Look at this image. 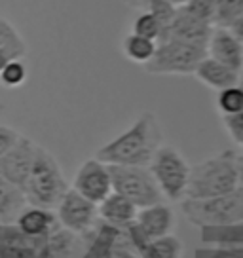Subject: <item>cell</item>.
<instances>
[{
    "label": "cell",
    "instance_id": "obj_1",
    "mask_svg": "<svg viewBox=\"0 0 243 258\" xmlns=\"http://www.w3.org/2000/svg\"><path fill=\"white\" fill-rule=\"evenodd\" d=\"M162 146V129L156 116L145 112L128 131L101 146L95 160L105 165H135L148 167L156 150Z\"/></svg>",
    "mask_w": 243,
    "mask_h": 258
},
{
    "label": "cell",
    "instance_id": "obj_2",
    "mask_svg": "<svg viewBox=\"0 0 243 258\" xmlns=\"http://www.w3.org/2000/svg\"><path fill=\"white\" fill-rule=\"evenodd\" d=\"M237 182V152L224 150L215 158L190 167L187 200H207L235 192Z\"/></svg>",
    "mask_w": 243,
    "mask_h": 258
},
{
    "label": "cell",
    "instance_id": "obj_3",
    "mask_svg": "<svg viewBox=\"0 0 243 258\" xmlns=\"http://www.w3.org/2000/svg\"><path fill=\"white\" fill-rule=\"evenodd\" d=\"M67 190H69V184L55 158L46 148L38 146L33 167L29 171V177L23 186L27 203L42 209H53L61 202Z\"/></svg>",
    "mask_w": 243,
    "mask_h": 258
},
{
    "label": "cell",
    "instance_id": "obj_4",
    "mask_svg": "<svg viewBox=\"0 0 243 258\" xmlns=\"http://www.w3.org/2000/svg\"><path fill=\"white\" fill-rule=\"evenodd\" d=\"M148 171L163 198L171 202H180L187 198L190 165L177 148L162 145L148 163Z\"/></svg>",
    "mask_w": 243,
    "mask_h": 258
},
{
    "label": "cell",
    "instance_id": "obj_5",
    "mask_svg": "<svg viewBox=\"0 0 243 258\" xmlns=\"http://www.w3.org/2000/svg\"><path fill=\"white\" fill-rule=\"evenodd\" d=\"M187 218L202 228H219L243 222V200L235 194L217 196L207 200H183Z\"/></svg>",
    "mask_w": 243,
    "mask_h": 258
},
{
    "label": "cell",
    "instance_id": "obj_6",
    "mask_svg": "<svg viewBox=\"0 0 243 258\" xmlns=\"http://www.w3.org/2000/svg\"><path fill=\"white\" fill-rule=\"evenodd\" d=\"M112 192L128 198L137 209L162 203V192L152 178L148 167L135 165H108Z\"/></svg>",
    "mask_w": 243,
    "mask_h": 258
},
{
    "label": "cell",
    "instance_id": "obj_7",
    "mask_svg": "<svg viewBox=\"0 0 243 258\" xmlns=\"http://www.w3.org/2000/svg\"><path fill=\"white\" fill-rule=\"evenodd\" d=\"M207 51L198 46H190L178 40H158L152 59L145 64L152 74H194Z\"/></svg>",
    "mask_w": 243,
    "mask_h": 258
},
{
    "label": "cell",
    "instance_id": "obj_8",
    "mask_svg": "<svg viewBox=\"0 0 243 258\" xmlns=\"http://www.w3.org/2000/svg\"><path fill=\"white\" fill-rule=\"evenodd\" d=\"M55 209L57 220L61 222L65 230L73 232V234H82V232L89 230L95 224V218H97V205L82 198L73 188L67 190Z\"/></svg>",
    "mask_w": 243,
    "mask_h": 258
},
{
    "label": "cell",
    "instance_id": "obj_9",
    "mask_svg": "<svg viewBox=\"0 0 243 258\" xmlns=\"http://www.w3.org/2000/svg\"><path fill=\"white\" fill-rule=\"evenodd\" d=\"M73 190H76L82 198L89 200L91 203L99 205L108 194H112V180H110L108 165L95 158L84 161L74 177Z\"/></svg>",
    "mask_w": 243,
    "mask_h": 258
},
{
    "label": "cell",
    "instance_id": "obj_10",
    "mask_svg": "<svg viewBox=\"0 0 243 258\" xmlns=\"http://www.w3.org/2000/svg\"><path fill=\"white\" fill-rule=\"evenodd\" d=\"M36 150H38V145L29 137L21 135L19 141L8 150V154L0 158V177H4L8 182L23 190L29 171L33 167Z\"/></svg>",
    "mask_w": 243,
    "mask_h": 258
},
{
    "label": "cell",
    "instance_id": "obj_11",
    "mask_svg": "<svg viewBox=\"0 0 243 258\" xmlns=\"http://www.w3.org/2000/svg\"><path fill=\"white\" fill-rule=\"evenodd\" d=\"M131 226L143 241H152L171 234L175 226V215L167 205L154 203L150 207H143L137 211V217L131 222Z\"/></svg>",
    "mask_w": 243,
    "mask_h": 258
},
{
    "label": "cell",
    "instance_id": "obj_12",
    "mask_svg": "<svg viewBox=\"0 0 243 258\" xmlns=\"http://www.w3.org/2000/svg\"><path fill=\"white\" fill-rule=\"evenodd\" d=\"M213 32V25H207L196 19V17L188 16L185 10L177 8V16L171 21L167 32L163 34L160 40H178L185 42V44H190V46H198V48H207V42H209V36Z\"/></svg>",
    "mask_w": 243,
    "mask_h": 258
},
{
    "label": "cell",
    "instance_id": "obj_13",
    "mask_svg": "<svg viewBox=\"0 0 243 258\" xmlns=\"http://www.w3.org/2000/svg\"><path fill=\"white\" fill-rule=\"evenodd\" d=\"M207 57L241 73L243 69V44L224 27H215L207 42Z\"/></svg>",
    "mask_w": 243,
    "mask_h": 258
},
{
    "label": "cell",
    "instance_id": "obj_14",
    "mask_svg": "<svg viewBox=\"0 0 243 258\" xmlns=\"http://www.w3.org/2000/svg\"><path fill=\"white\" fill-rule=\"evenodd\" d=\"M57 224V217L49 209H42V207H34L29 205L25 207L16 220V226L19 234L29 237V239H40V237H48L51 230Z\"/></svg>",
    "mask_w": 243,
    "mask_h": 258
},
{
    "label": "cell",
    "instance_id": "obj_15",
    "mask_svg": "<svg viewBox=\"0 0 243 258\" xmlns=\"http://www.w3.org/2000/svg\"><path fill=\"white\" fill-rule=\"evenodd\" d=\"M97 215L105 220V224L114 226L118 230H124V228H128L135 220L137 207L128 198L112 192L97 205Z\"/></svg>",
    "mask_w": 243,
    "mask_h": 258
},
{
    "label": "cell",
    "instance_id": "obj_16",
    "mask_svg": "<svg viewBox=\"0 0 243 258\" xmlns=\"http://www.w3.org/2000/svg\"><path fill=\"white\" fill-rule=\"evenodd\" d=\"M194 74L198 80L203 82L209 88L217 89V91L239 84V76H241V73L232 71L230 67L219 63V61H215L211 57H203L200 64L196 67Z\"/></svg>",
    "mask_w": 243,
    "mask_h": 258
},
{
    "label": "cell",
    "instance_id": "obj_17",
    "mask_svg": "<svg viewBox=\"0 0 243 258\" xmlns=\"http://www.w3.org/2000/svg\"><path fill=\"white\" fill-rule=\"evenodd\" d=\"M27 207V198L21 188L0 177V226L16 224L19 213Z\"/></svg>",
    "mask_w": 243,
    "mask_h": 258
},
{
    "label": "cell",
    "instance_id": "obj_18",
    "mask_svg": "<svg viewBox=\"0 0 243 258\" xmlns=\"http://www.w3.org/2000/svg\"><path fill=\"white\" fill-rule=\"evenodd\" d=\"M141 258H180L183 256V245L175 235H163L152 241H145L137 247Z\"/></svg>",
    "mask_w": 243,
    "mask_h": 258
},
{
    "label": "cell",
    "instance_id": "obj_19",
    "mask_svg": "<svg viewBox=\"0 0 243 258\" xmlns=\"http://www.w3.org/2000/svg\"><path fill=\"white\" fill-rule=\"evenodd\" d=\"M0 51H4L10 59H25L27 42L17 32V29L8 19L0 16Z\"/></svg>",
    "mask_w": 243,
    "mask_h": 258
},
{
    "label": "cell",
    "instance_id": "obj_20",
    "mask_svg": "<svg viewBox=\"0 0 243 258\" xmlns=\"http://www.w3.org/2000/svg\"><path fill=\"white\" fill-rule=\"evenodd\" d=\"M122 49H124V55L128 57L130 61L139 63V64H146L152 59V55H154L156 42L131 32V34H128V36L124 38Z\"/></svg>",
    "mask_w": 243,
    "mask_h": 258
},
{
    "label": "cell",
    "instance_id": "obj_21",
    "mask_svg": "<svg viewBox=\"0 0 243 258\" xmlns=\"http://www.w3.org/2000/svg\"><path fill=\"white\" fill-rule=\"evenodd\" d=\"M203 241L217 243L219 247H241L243 222L219 228H203Z\"/></svg>",
    "mask_w": 243,
    "mask_h": 258
},
{
    "label": "cell",
    "instance_id": "obj_22",
    "mask_svg": "<svg viewBox=\"0 0 243 258\" xmlns=\"http://www.w3.org/2000/svg\"><path fill=\"white\" fill-rule=\"evenodd\" d=\"M49 241L44 247V258H69L73 252L74 247V237L73 232H57L51 237H48Z\"/></svg>",
    "mask_w": 243,
    "mask_h": 258
},
{
    "label": "cell",
    "instance_id": "obj_23",
    "mask_svg": "<svg viewBox=\"0 0 243 258\" xmlns=\"http://www.w3.org/2000/svg\"><path fill=\"white\" fill-rule=\"evenodd\" d=\"M217 105L224 116L243 112V88L239 84H235V86L220 89L219 97H217Z\"/></svg>",
    "mask_w": 243,
    "mask_h": 258
},
{
    "label": "cell",
    "instance_id": "obj_24",
    "mask_svg": "<svg viewBox=\"0 0 243 258\" xmlns=\"http://www.w3.org/2000/svg\"><path fill=\"white\" fill-rule=\"evenodd\" d=\"M27 74H29V71H27L25 59H12L0 73V84L4 88L16 89L27 82Z\"/></svg>",
    "mask_w": 243,
    "mask_h": 258
},
{
    "label": "cell",
    "instance_id": "obj_25",
    "mask_svg": "<svg viewBox=\"0 0 243 258\" xmlns=\"http://www.w3.org/2000/svg\"><path fill=\"white\" fill-rule=\"evenodd\" d=\"M131 32L133 34H139V36H145L148 40H154L158 42L160 40V36H162V29H160V25L158 21L154 19V16L150 14V12H141L137 17H135V21L131 25Z\"/></svg>",
    "mask_w": 243,
    "mask_h": 258
},
{
    "label": "cell",
    "instance_id": "obj_26",
    "mask_svg": "<svg viewBox=\"0 0 243 258\" xmlns=\"http://www.w3.org/2000/svg\"><path fill=\"white\" fill-rule=\"evenodd\" d=\"M243 14V0H217V10H215V25L224 27L232 23L234 19Z\"/></svg>",
    "mask_w": 243,
    "mask_h": 258
},
{
    "label": "cell",
    "instance_id": "obj_27",
    "mask_svg": "<svg viewBox=\"0 0 243 258\" xmlns=\"http://www.w3.org/2000/svg\"><path fill=\"white\" fill-rule=\"evenodd\" d=\"M180 10H185L188 16L200 19L207 25H215V10L217 0H188Z\"/></svg>",
    "mask_w": 243,
    "mask_h": 258
},
{
    "label": "cell",
    "instance_id": "obj_28",
    "mask_svg": "<svg viewBox=\"0 0 243 258\" xmlns=\"http://www.w3.org/2000/svg\"><path fill=\"white\" fill-rule=\"evenodd\" d=\"M146 12H150V14L154 16L156 21H158L160 29H162V36L167 32L171 21L177 16V8L171 6L169 2H165V0H150L148 6H146ZM162 36H160V38H162Z\"/></svg>",
    "mask_w": 243,
    "mask_h": 258
},
{
    "label": "cell",
    "instance_id": "obj_29",
    "mask_svg": "<svg viewBox=\"0 0 243 258\" xmlns=\"http://www.w3.org/2000/svg\"><path fill=\"white\" fill-rule=\"evenodd\" d=\"M224 127L237 145L243 148V112L224 116Z\"/></svg>",
    "mask_w": 243,
    "mask_h": 258
},
{
    "label": "cell",
    "instance_id": "obj_30",
    "mask_svg": "<svg viewBox=\"0 0 243 258\" xmlns=\"http://www.w3.org/2000/svg\"><path fill=\"white\" fill-rule=\"evenodd\" d=\"M198 258H243L241 247H217V249L200 250Z\"/></svg>",
    "mask_w": 243,
    "mask_h": 258
},
{
    "label": "cell",
    "instance_id": "obj_31",
    "mask_svg": "<svg viewBox=\"0 0 243 258\" xmlns=\"http://www.w3.org/2000/svg\"><path fill=\"white\" fill-rule=\"evenodd\" d=\"M19 137H21V133H17L14 127L0 125V158L4 154H8V150L19 141Z\"/></svg>",
    "mask_w": 243,
    "mask_h": 258
},
{
    "label": "cell",
    "instance_id": "obj_32",
    "mask_svg": "<svg viewBox=\"0 0 243 258\" xmlns=\"http://www.w3.org/2000/svg\"><path fill=\"white\" fill-rule=\"evenodd\" d=\"M234 194L239 200H243V154H237V182Z\"/></svg>",
    "mask_w": 243,
    "mask_h": 258
},
{
    "label": "cell",
    "instance_id": "obj_33",
    "mask_svg": "<svg viewBox=\"0 0 243 258\" xmlns=\"http://www.w3.org/2000/svg\"><path fill=\"white\" fill-rule=\"evenodd\" d=\"M226 29H228L230 32H232V34H234L235 38H237V40H239V42L243 44V14H241L239 17H237V19H234L232 23L228 25Z\"/></svg>",
    "mask_w": 243,
    "mask_h": 258
},
{
    "label": "cell",
    "instance_id": "obj_34",
    "mask_svg": "<svg viewBox=\"0 0 243 258\" xmlns=\"http://www.w3.org/2000/svg\"><path fill=\"white\" fill-rule=\"evenodd\" d=\"M128 6H131V8H139V10H146V6H148V2L150 0H124Z\"/></svg>",
    "mask_w": 243,
    "mask_h": 258
},
{
    "label": "cell",
    "instance_id": "obj_35",
    "mask_svg": "<svg viewBox=\"0 0 243 258\" xmlns=\"http://www.w3.org/2000/svg\"><path fill=\"white\" fill-rule=\"evenodd\" d=\"M8 61H12V59H10L4 51H0V73H2V69L6 67V63H8Z\"/></svg>",
    "mask_w": 243,
    "mask_h": 258
},
{
    "label": "cell",
    "instance_id": "obj_36",
    "mask_svg": "<svg viewBox=\"0 0 243 258\" xmlns=\"http://www.w3.org/2000/svg\"><path fill=\"white\" fill-rule=\"evenodd\" d=\"M165 2H169L171 6H175V8H183L188 0H165Z\"/></svg>",
    "mask_w": 243,
    "mask_h": 258
},
{
    "label": "cell",
    "instance_id": "obj_37",
    "mask_svg": "<svg viewBox=\"0 0 243 258\" xmlns=\"http://www.w3.org/2000/svg\"><path fill=\"white\" fill-rule=\"evenodd\" d=\"M239 86L243 88V76H239Z\"/></svg>",
    "mask_w": 243,
    "mask_h": 258
}]
</instances>
